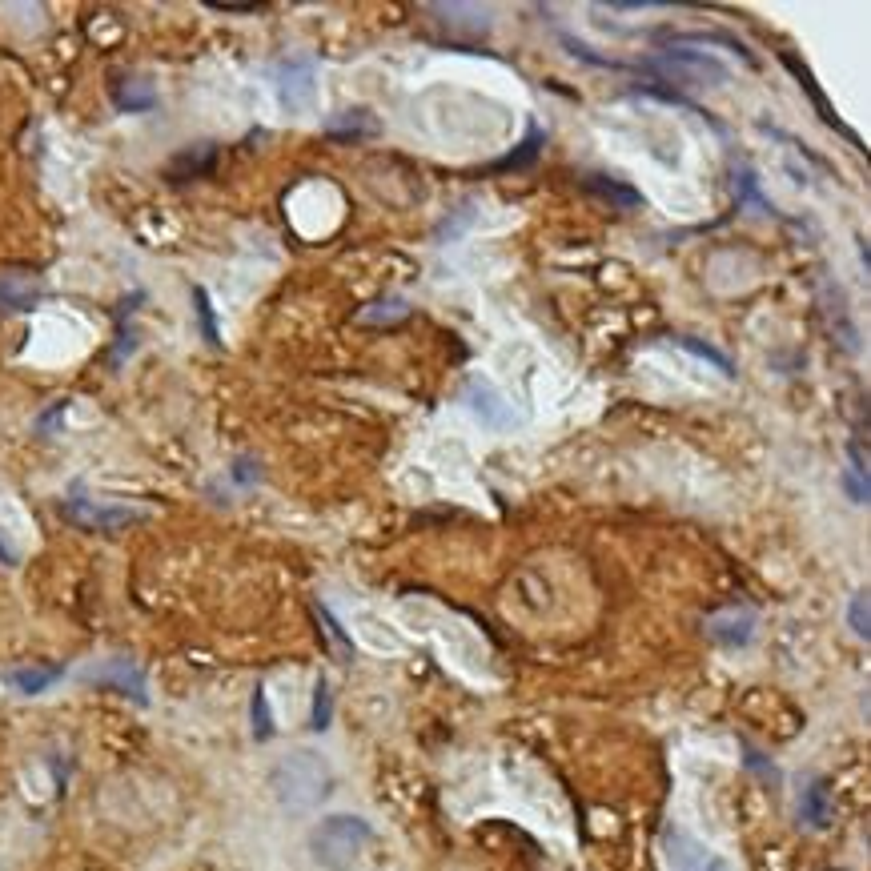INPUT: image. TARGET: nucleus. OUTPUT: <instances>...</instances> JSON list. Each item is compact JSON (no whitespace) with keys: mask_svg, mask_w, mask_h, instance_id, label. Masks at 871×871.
Wrapping results in <instances>:
<instances>
[{"mask_svg":"<svg viewBox=\"0 0 871 871\" xmlns=\"http://www.w3.org/2000/svg\"><path fill=\"white\" fill-rule=\"evenodd\" d=\"M466 406H470V414H474L486 430H510V426L518 422L514 406H510L486 378H470V382H466Z\"/></svg>","mask_w":871,"mask_h":871,"instance_id":"39448f33","label":"nucleus"},{"mask_svg":"<svg viewBox=\"0 0 871 871\" xmlns=\"http://www.w3.org/2000/svg\"><path fill=\"white\" fill-rule=\"evenodd\" d=\"M314 727L326 731L330 727V687L318 683V703H314Z\"/></svg>","mask_w":871,"mask_h":871,"instance_id":"a878e982","label":"nucleus"},{"mask_svg":"<svg viewBox=\"0 0 871 871\" xmlns=\"http://www.w3.org/2000/svg\"><path fill=\"white\" fill-rule=\"evenodd\" d=\"M675 346L679 350H687V354H695V358H703V362H715L727 378H731V362L719 354V350H711V346H703V342H695V338H675Z\"/></svg>","mask_w":871,"mask_h":871,"instance_id":"aec40b11","label":"nucleus"},{"mask_svg":"<svg viewBox=\"0 0 871 871\" xmlns=\"http://www.w3.org/2000/svg\"><path fill=\"white\" fill-rule=\"evenodd\" d=\"M0 562H17V550H13V546H5V542H0Z\"/></svg>","mask_w":871,"mask_h":871,"instance_id":"cd10ccee","label":"nucleus"},{"mask_svg":"<svg viewBox=\"0 0 871 871\" xmlns=\"http://www.w3.org/2000/svg\"><path fill=\"white\" fill-rule=\"evenodd\" d=\"M847 619H851V631H855L859 639H867V635H871V619H867V595H863V591L851 599V611H847Z\"/></svg>","mask_w":871,"mask_h":871,"instance_id":"5701e85b","label":"nucleus"},{"mask_svg":"<svg viewBox=\"0 0 871 871\" xmlns=\"http://www.w3.org/2000/svg\"><path fill=\"white\" fill-rule=\"evenodd\" d=\"M843 486H847V494H851V502H855V506H863V502H867V494H871V490H867V478H863V474H855V470H843Z\"/></svg>","mask_w":871,"mask_h":871,"instance_id":"393cba45","label":"nucleus"},{"mask_svg":"<svg viewBox=\"0 0 871 871\" xmlns=\"http://www.w3.org/2000/svg\"><path fill=\"white\" fill-rule=\"evenodd\" d=\"M330 783H334V775H330L326 759H318L314 751H298V755H289V759L277 767V775H273L277 799H281L285 807H294V811H302V807H314V803H318V799L330 791Z\"/></svg>","mask_w":871,"mask_h":871,"instance_id":"f03ea898","label":"nucleus"},{"mask_svg":"<svg viewBox=\"0 0 871 871\" xmlns=\"http://www.w3.org/2000/svg\"><path fill=\"white\" fill-rule=\"evenodd\" d=\"M378 133H382V121L362 105L326 121V137H334V141H362V137H378Z\"/></svg>","mask_w":871,"mask_h":871,"instance_id":"9d476101","label":"nucleus"},{"mask_svg":"<svg viewBox=\"0 0 871 871\" xmlns=\"http://www.w3.org/2000/svg\"><path fill=\"white\" fill-rule=\"evenodd\" d=\"M41 298V285L29 273H0V314H29Z\"/></svg>","mask_w":871,"mask_h":871,"instance_id":"1a4fd4ad","label":"nucleus"},{"mask_svg":"<svg viewBox=\"0 0 871 871\" xmlns=\"http://www.w3.org/2000/svg\"><path fill=\"white\" fill-rule=\"evenodd\" d=\"M61 675H65L61 667H17V671H9V683H13L21 695H41V691H49Z\"/></svg>","mask_w":871,"mask_h":871,"instance_id":"dca6fc26","label":"nucleus"},{"mask_svg":"<svg viewBox=\"0 0 871 871\" xmlns=\"http://www.w3.org/2000/svg\"><path fill=\"white\" fill-rule=\"evenodd\" d=\"M639 69L655 73L663 85H683V89H707V85H727L731 81V69L715 53H687V49L655 53Z\"/></svg>","mask_w":871,"mask_h":871,"instance_id":"f257e3e1","label":"nucleus"},{"mask_svg":"<svg viewBox=\"0 0 871 871\" xmlns=\"http://www.w3.org/2000/svg\"><path fill=\"white\" fill-rule=\"evenodd\" d=\"M707 631H711V639H719V643H727V647H743V643H751L755 615H751V611H727V615H715V619L707 623Z\"/></svg>","mask_w":871,"mask_h":871,"instance_id":"ddd939ff","label":"nucleus"},{"mask_svg":"<svg viewBox=\"0 0 871 871\" xmlns=\"http://www.w3.org/2000/svg\"><path fill=\"white\" fill-rule=\"evenodd\" d=\"M193 298H197V314H201V326H205V342H209V346H221V338H217V322H213V306H209V294H205V289H193Z\"/></svg>","mask_w":871,"mask_h":871,"instance_id":"4be33fe9","label":"nucleus"},{"mask_svg":"<svg viewBox=\"0 0 871 871\" xmlns=\"http://www.w3.org/2000/svg\"><path fill=\"white\" fill-rule=\"evenodd\" d=\"M799 815H803V823H811V827H827V783H823V779H815V783L807 787Z\"/></svg>","mask_w":871,"mask_h":871,"instance_id":"f3484780","label":"nucleus"},{"mask_svg":"<svg viewBox=\"0 0 871 871\" xmlns=\"http://www.w3.org/2000/svg\"><path fill=\"white\" fill-rule=\"evenodd\" d=\"M65 518L81 530H97V534H113L129 522H137V510L129 506H109V502H85V498H73L65 502Z\"/></svg>","mask_w":871,"mask_h":871,"instance_id":"423d86ee","label":"nucleus"},{"mask_svg":"<svg viewBox=\"0 0 871 871\" xmlns=\"http://www.w3.org/2000/svg\"><path fill=\"white\" fill-rule=\"evenodd\" d=\"M542 141H546V133L530 125V133H526V141H522V145H518V149L510 153V157H502V161H498L494 169H522V165H530V161L538 157V145H542Z\"/></svg>","mask_w":871,"mask_h":871,"instance_id":"a211bd4d","label":"nucleus"},{"mask_svg":"<svg viewBox=\"0 0 871 871\" xmlns=\"http://www.w3.org/2000/svg\"><path fill=\"white\" fill-rule=\"evenodd\" d=\"M213 165H217V149L213 145H189V149H181L173 161H169V177L181 185V181H193V177H205V173H213Z\"/></svg>","mask_w":871,"mask_h":871,"instance_id":"9b49d317","label":"nucleus"},{"mask_svg":"<svg viewBox=\"0 0 871 871\" xmlns=\"http://www.w3.org/2000/svg\"><path fill=\"white\" fill-rule=\"evenodd\" d=\"M85 679L97 683V687H113V691L133 695L137 703H145V679H141V671H137L133 663H125V659H109V663L93 667Z\"/></svg>","mask_w":871,"mask_h":871,"instance_id":"6e6552de","label":"nucleus"},{"mask_svg":"<svg viewBox=\"0 0 871 871\" xmlns=\"http://www.w3.org/2000/svg\"><path fill=\"white\" fill-rule=\"evenodd\" d=\"M273 89H277V105L289 117H306L318 105V65L310 57H289L273 69Z\"/></svg>","mask_w":871,"mask_h":871,"instance_id":"20e7f679","label":"nucleus"},{"mask_svg":"<svg viewBox=\"0 0 871 871\" xmlns=\"http://www.w3.org/2000/svg\"><path fill=\"white\" fill-rule=\"evenodd\" d=\"M374 839L370 823L366 819H354V815H330L318 831H314V855L330 867V871H350L366 843Z\"/></svg>","mask_w":871,"mask_h":871,"instance_id":"7ed1b4c3","label":"nucleus"},{"mask_svg":"<svg viewBox=\"0 0 871 871\" xmlns=\"http://www.w3.org/2000/svg\"><path fill=\"white\" fill-rule=\"evenodd\" d=\"M113 105L121 113H149V109H157V93L145 81H117L113 85Z\"/></svg>","mask_w":871,"mask_h":871,"instance_id":"2eb2a0df","label":"nucleus"},{"mask_svg":"<svg viewBox=\"0 0 871 871\" xmlns=\"http://www.w3.org/2000/svg\"><path fill=\"white\" fill-rule=\"evenodd\" d=\"M253 735L269 739L273 735V719H269V703H265V687L253 691Z\"/></svg>","mask_w":871,"mask_h":871,"instance_id":"412c9836","label":"nucleus"},{"mask_svg":"<svg viewBox=\"0 0 871 871\" xmlns=\"http://www.w3.org/2000/svg\"><path fill=\"white\" fill-rule=\"evenodd\" d=\"M318 619L326 623V631H330V639H334V647H338L342 655H350V651H354V643H350V639H346V631H342V627L334 623V615H330L326 607H318Z\"/></svg>","mask_w":871,"mask_h":871,"instance_id":"b1692460","label":"nucleus"},{"mask_svg":"<svg viewBox=\"0 0 871 871\" xmlns=\"http://www.w3.org/2000/svg\"><path fill=\"white\" fill-rule=\"evenodd\" d=\"M213 13H233V17H253L261 13V5H209Z\"/></svg>","mask_w":871,"mask_h":871,"instance_id":"bb28decb","label":"nucleus"},{"mask_svg":"<svg viewBox=\"0 0 871 871\" xmlns=\"http://www.w3.org/2000/svg\"><path fill=\"white\" fill-rule=\"evenodd\" d=\"M583 185H587V193H595L599 201H607V205H615V209H639V205H643V193L631 189V185H623V181H615V177L587 173Z\"/></svg>","mask_w":871,"mask_h":871,"instance_id":"f8f14e48","label":"nucleus"},{"mask_svg":"<svg viewBox=\"0 0 871 871\" xmlns=\"http://www.w3.org/2000/svg\"><path fill=\"white\" fill-rule=\"evenodd\" d=\"M558 41L570 49V57H574V61H587V65H599V69H623V65H619V61H611V57H595V49H591V45L574 41L570 33H558Z\"/></svg>","mask_w":871,"mask_h":871,"instance_id":"6ab92c4d","label":"nucleus"},{"mask_svg":"<svg viewBox=\"0 0 871 871\" xmlns=\"http://www.w3.org/2000/svg\"><path fill=\"white\" fill-rule=\"evenodd\" d=\"M783 65H787V69L795 73V81H799V89H803V93H807V97L815 101V109H819V117H823V121H827L831 129H839L843 137H851V141H855V133H851V129H847V125H843L839 117H835V109L827 105V97H823V93L815 89V81H811V73H807V69H803V65H799V61H795L791 53H783ZM855 145H859V141H855Z\"/></svg>","mask_w":871,"mask_h":871,"instance_id":"4468645a","label":"nucleus"},{"mask_svg":"<svg viewBox=\"0 0 871 871\" xmlns=\"http://www.w3.org/2000/svg\"><path fill=\"white\" fill-rule=\"evenodd\" d=\"M663 851H667L675 871H727L715 851H707L699 839H691V835H683L675 827L663 835Z\"/></svg>","mask_w":871,"mask_h":871,"instance_id":"0eeeda50","label":"nucleus"}]
</instances>
